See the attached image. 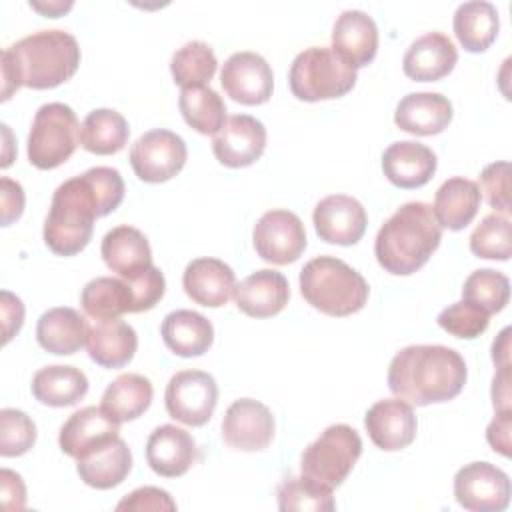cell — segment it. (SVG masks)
Here are the masks:
<instances>
[{"label": "cell", "instance_id": "6da1fadb", "mask_svg": "<svg viewBox=\"0 0 512 512\" xmlns=\"http://www.w3.org/2000/svg\"><path fill=\"white\" fill-rule=\"evenodd\" d=\"M468 378L460 352L442 344H412L394 354L388 366L390 392L412 404L428 406L456 398Z\"/></svg>", "mask_w": 512, "mask_h": 512}, {"label": "cell", "instance_id": "7a4b0ae2", "mask_svg": "<svg viewBox=\"0 0 512 512\" xmlns=\"http://www.w3.org/2000/svg\"><path fill=\"white\" fill-rule=\"evenodd\" d=\"M80 66V46L64 30H38L2 50V102L18 88L48 90L70 80Z\"/></svg>", "mask_w": 512, "mask_h": 512}, {"label": "cell", "instance_id": "3957f363", "mask_svg": "<svg viewBox=\"0 0 512 512\" xmlns=\"http://www.w3.org/2000/svg\"><path fill=\"white\" fill-rule=\"evenodd\" d=\"M442 228L426 202L402 204L378 230L374 254L378 264L396 276L420 270L436 252Z\"/></svg>", "mask_w": 512, "mask_h": 512}, {"label": "cell", "instance_id": "277c9868", "mask_svg": "<svg viewBox=\"0 0 512 512\" xmlns=\"http://www.w3.org/2000/svg\"><path fill=\"white\" fill-rule=\"evenodd\" d=\"M100 218L98 198L84 174L64 180L52 196L44 220V242L58 256L82 252L94 232V220Z\"/></svg>", "mask_w": 512, "mask_h": 512}, {"label": "cell", "instance_id": "5b68a950", "mask_svg": "<svg viewBox=\"0 0 512 512\" xmlns=\"http://www.w3.org/2000/svg\"><path fill=\"white\" fill-rule=\"evenodd\" d=\"M304 300L328 316H350L364 308L368 282L360 272L334 256H316L300 270Z\"/></svg>", "mask_w": 512, "mask_h": 512}, {"label": "cell", "instance_id": "8992f818", "mask_svg": "<svg viewBox=\"0 0 512 512\" xmlns=\"http://www.w3.org/2000/svg\"><path fill=\"white\" fill-rule=\"evenodd\" d=\"M288 84L292 94L304 102L340 98L354 88L356 68L328 46H310L292 60Z\"/></svg>", "mask_w": 512, "mask_h": 512}, {"label": "cell", "instance_id": "52a82bcc", "mask_svg": "<svg viewBox=\"0 0 512 512\" xmlns=\"http://www.w3.org/2000/svg\"><path fill=\"white\" fill-rule=\"evenodd\" d=\"M80 142V124L74 110L62 102L42 104L28 132V160L38 170L64 164Z\"/></svg>", "mask_w": 512, "mask_h": 512}, {"label": "cell", "instance_id": "ba28073f", "mask_svg": "<svg viewBox=\"0 0 512 512\" xmlns=\"http://www.w3.org/2000/svg\"><path fill=\"white\" fill-rule=\"evenodd\" d=\"M360 454V434L348 424H332L304 448L300 472L302 476L334 490L352 472Z\"/></svg>", "mask_w": 512, "mask_h": 512}, {"label": "cell", "instance_id": "9c48e42d", "mask_svg": "<svg viewBox=\"0 0 512 512\" xmlns=\"http://www.w3.org/2000/svg\"><path fill=\"white\" fill-rule=\"evenodd\" d=\"M168 414L186 426H204L218 404V384L204 370L176 372L164 392Z\"/></svg>", "mask_w": 512, "mask_h": 512}, {"label": "cell", "instance_id": "30bf717a", "mask_svg": "<svg viewBox=\"0 0 512 512\" xmlns=\"http://www.w3.org/2000/svg\"><path fill=\"white\" fill-rule=\"evenodd\" d=\"M186 142L172 130L154 128L144 132L130 148L134 174L148 184L174 178L186 164Z\"/></svg>", "mask_w": 512, "mask_h": 512}, {"label": "cell", "instance_id": "8fae6325", "mask_svg": "<svg viewBox=\"0 0 512 512\" xmlns=\"http://www.w3.org/2000/svg\"><path fill=\"white\" fill-rule=\"evenodd\" d=\"M456 502L470 512H502L510 504V478L490 462H470L454 476Z\"/></svg>", "mask_w": 512, "mask_h": 512}, {"label": "cell", "instance_id": "7c38bea8", "mask_svg": "<svg viewBox=\"0 0 512 512\" xmlns=\"http://www.w3.org/2000/svg\"><path fill=\"white\" fill-rule=\"evenodd\" d=\"M256 254L270 264H290L306 248V230L302 220L290 210H268L252 230Z\"/></svg>", "mask_w": 512, "mask_h": 512}, {"label": "cell", "instance_id": "4fadbf2b", "mask_svg": "<svg viewBox=\"0 0 512 512\" xmlns=\"http://www.w3.org/2000/svg\"><path fill=\"white\" fill-rule=\"evenodd\" d=\"M220 84L224 92L244 106H258L270 100L274 74L264 56L256 52H234L222 66Z\"/></svg>", "mask_w": 512, "mask_h": 512}, {"label": "cell", "instance_id": "5bb4252c", "mask_svg": "<svg viewBox=\"0 0 512 512\" xmlns=\"http://www.w3.org/2000/svg\"><path fill=\"white\" fill-rule=\"evenodd\" d=\"M272 412L254 398L234 400L222 418L224 442L242 452H258L268 448L274 438Z\"/></svg>", "mask_w": 512, "mask_h": 512}, {"label": "cell", "instance_id": "9a60e30c", "mask_svg": "<svg viewBox=\"0 0 512 512\" xmlns=\"http://www.w3.org/2000/svg\"><path fill=\"white\" fill-rule=\"evenodd\" d=\"M266 148L264 124L248 114L230 116L212 138L216 160L228 168H244L254 164Z\"/></svg>", "mask_w": 512, "mask_h": 512}, {"label": "cell", "instance_id": "2e32d148", "mask_svg": "<svg viewBox=\"0 0 512 512\" xmlns=\"http://www.w3.org/2000/svg\"><path fill=\"white\" fill-rule=\"evenodd\" d=\"M312 222L320 240L338 246H352L364 236L368 216L356 198L330 194L316 204Z\"/></svg>", "mask_w": 512, "mask_h": 512}, {"label": "cell", "instance_id": "e0dca14e", "mask_svg": "<svg viewBox=\"0 0 512 512\" xmlns=\"http://www.w3.org/2000/svg\"><path fill=\"white\" fill-rule=\"evenodd\" d=\"M120 436V422L100 406H86L70 414L58 434L60 450L78 460Z\"/></svg>", "mask_w": 512, "mask_h": 512}, {"label": "cell", "instance_id": "ac0fdd59", "mask_svg": "<svg viewBox=\"0 0 512 512\" xmlns=\"http://www.w3.org/2000/svg\"><path fill=\"white\" fill-rule=\"evenodd\" d=\"M364 426L374 446L386 452H394L412 444L416 438L418 422L412 404L400 398H384L368 408Z\"/></svg>", "mask_w": 512, "mask_h": 512}, {"label": "cell", "instance_id": "d6986e66", "mask_svg": "<svg viewBox=\"0 0 512 512\" xmlns=\"http://www.w3.org/2000/svg\"><path fill=\"white\" fill-rule=\"evenodd\" d=\"M198 458V448L190 432L174 424H162L152 430L146 442L148 466L164 478L186 474Z\"/></svg>", "mask_w": 512, "mask_h": 512}, {"label": "cell", "instance_id": "ffe728a7", "mask_svg": "<svg viewBox=\"0 0 512 512\" xmlns=\"http://www.w3.org/2000/svg\"><path fill=\"white\" fill-rule=\"evenodd\" d=\"M290 286L282 272L262 268L246 276L234 288V302L240 312L252 318H270L286 308Z\"/></svg>", "mask_w": 512, "mask_h": 512}, {"label": "cell", "instance_id": "44dd1931", "mask_svg": "<svg viewBox=\"0 0 512 512\" xmlns=\"http://www.w3.org/2000/svg\"><path fill=\"white\" fill-rule=\"evenodd\" d=\"M456 62L458 50L454 42L442 32H426L408 46L402 58V70L410 80L436 82L448 76Z\"/></svg>", "mask_w": 512, "mask_h": 512}, {"label": "cell", "instance_id": "7402d4cb", "mask_svg": "<svg viewBox=\"0 0 512 512\" xmlns=\"http://www.w3.org/2000/svg\"><path fill=\"white\" fill-rule=\"evenodd\" d=\"M354 68L368 66L378 50V28L362 10H344L332 28V46Z\"/></svg>", "mask_w": 512, "mask_h": 512}, {"label": "cell", "instance_id": "603a6c76", "mask_svg": "<svg viewBox=\"0 0 512 512\" xmlns=\"http://www.w3.org/2000/svg\"><path fill=\"white\" fill-rule=\"evenodd\" d=\"M182 286L190 300L206 308L224 306L236 288L234 270L218 258H196L182 274Z\"/></svg>", "mask_w": 512, "mask_h": 512}, {"label": "cell", "instance_id": "cb8c5ba5", "mask_svg": "<svg viewBox=\"0 0 512 512\" xmlns=\"http://www.w3.org/2000/svg\"><path fill=\"white\" fill-rule=\"evenodd\" d=\"M452 102L440 92L406 94L394 112V124L414 136H434L452 122Z\"/></svg>", "mask_w": 512, "mask_h": 512}, {"label": "cell", "instance_id": "d4e9b609", "mask_svg": "<svg viewBox=\"0 0 512 512\" xmlns=\"http://www.w3.org/2000/svg\"><path fill=\"white\" fill-rule=\"evenodd\" d=\"M436 164V154L416 140L394 142L382 154L384 176L394 186L406 190L428 184L436 172Z\"/></svg>", "mask_w": 512, "mask_h": 512}, {"label": "cell", "instance_id": "484cf974", "mask_svg": "<svg viewBox=\"0 0 512 512\" xmlns=\"http://www.w3.org/2000/svg\"><path fill=\"white\" fill-rule=\"evenodd\" d=\"M100 254L104 264L120 278L130 280L152 266V250L148 238L134 226L122 224L106 232Z\"/></svg>", "mask_w": 512, "mask_h": 512}, {"label": "cell", "instance_id": "4316f807", "mask_svg": "<svg viewBox=\"0 0 512 512\" xmlns=\"http://www.w3.org/2000/svg\"><path fill=\"white\" fill-rule=\"evenodd\" d=\"M88 356L102 368H122L126 366L138 348L136 330L120 320H96L86 338Z\"/></svg>", "mask_w": 512, "mask_h": 512}, {"label": "cell", "instance_id": "83f0119b", "mask_svg": "<svg viewBox=\"0 0 512 512\" xmlns=\"http://www.w3.org/2000/svg\"><path fill=\"white\" fill-rule=\"evenodd\" d=\"M86 318L68 306H56L46 310L36 324L38 344L56 356H70L78 352L88 338Z\"/></svg>", "mask_w": 512, "mask_h": 512}, {"label": "cell", "instance_id": "f1b7e54d", "mask_svg": "<svg viewBox=\"0 0 512 512\" xmlns=\"http://www.w3.org/2000/svg\"><path fill=\"white\" fill-rule=\"evenodd\" d=\"M160 334L164 344L182 358L202 356L214 342L212 322L194 310H174L164 316Z\"/></svg>", "mask_w": 512, "mask_h": 512}, {"label": "cell", "instance_id": "f546056e", "mask_svg": "<svg viewBox=\"0 0 512 512\" xmlns=\"http://www.w3.org/2000/svg\"><path fill=\"white\" fill-rule=\"evenodd\" d=\"M480 202L482 194L478 190V184L468 178L454 176L444 180L442 186L436 190L432 212L440 228L456 232L466 228L474 220Z\"/></svg>", "mask_w": 512, "mask_h": 512}, {"label": "cell", "instance_id": "4dcf8cb0", "mask_svg": "<svg viewBox=\"0 0 512 512\" xmlns=\"http://www.w3.org/2000/svg\"><path fill=\"white\" fill-rule=\"evenodd\" d=\"M76 462L78 476L84 484L96 490H110L118 486L132 470V452L128 444L118 436L102 448L78 458Z\"/></svg>", "mask_w": 512, "mask_h": 512}, {"label": "cell", "instance_id": "1f68e13d", "mask_svg": "<svg viewBox=\"0 0 512 512\" xmlns=\"http://www.w3.org/2000/svg\"><path fill=\"white\" fill-rule=\"evenodd\" d=\"M32 396L46 406L64 408L80 402L88 392L86 374L68 364H52L40 368L32 378Z\"/></svg>", "mask_w": 512, "mask_h": 512}, {"label": "cell", "instance_id": "d6a6232c", "mask_svg": "<svg viewBox=\"0 0 512 512\" xmlns=\"http://www.w3.org/2000/svg\"><path fill=\"white\" fill-rule=\"evenodd\" d=\"M152 396V382L142 374L128 372L106 386L100 408L118 422H130L148 410Z\"/></svg>", "mask_w": 512, "mask_h": 512}, {"label": "cell", "instance_id": "836d02e7", "mask_svg": "<svg viewBox=\"0 0 512 512\" xmlns=\"http://www.w3.org/2000/svg\"><path fill=\"white\" fill-rule=\"evenodd\" d=\"M498 28V10L492 2H464L454 12V34L468 52H484L496 40Z\"/></svg>", "mask_w": 512, "mask_h": 512}, {"label": "cell", "instance_id": "e575fe53", "mask_svg": "<svg viewBox=\"0 0 512 512\" xmlns=\"http://www.w3.org/2000/svg\"><path fill=\"white\" fill-rule=\"evenodd\" d=\"M80 304L90 318L112 320L126 312L132 314L134 296L130 284L124 278L98 276L82 288Z\"/></svg>", "mask_w": 512, "mask_h": 512}, {"label": "cell", "instance_id": "d590c367", "mask_svg": "<svg viewBox=\"0 0 512 512\" xmlns=\"http://www.w3.org/2000/svg\"><path fill=\"white\" fill-rule=\"evenodd\" d=\"M130 136L126 118L112 108H96L88 112L80 124V144L84 150L108 156L120 152Z\"/></svg>", "mask_w": 512, "mask_h": 512}, {"label": "cell", "instance_id": "8d00e7d4", "mask_svg": "<svg viewBox=\"0 0 512 512\" xmlns=\"http://www.w3.org/2000/svg\"><path fill=\"white\" fill-rule=\"evenodd\" d=\"M178 108L190 128L200 134H216L226 122V104L210 86L184 88L178 98Z\"/></svg>", "mask_w": 512, "mask_h": 512}, {"label": "cell", "instance_id": "74e56055", "mask_svg": "<svg viewBox=\"0 0 512 512\" xmlns=\"http://www.w3.org/2000/svg\"><path fill=\"white\" fill-rule=\"evenodd\" d=\"M216 66H218V60L214 50L202 40L186 42L172 54V60H170L172 78L182 90L206 86V82L212 80Z\"/></svg>", "mask_w": 512, "mask_h": 512}, {"label": "cell", "instance_id": "f35d334b", "mask_svg": "<svg viewBox=\"0 0 512 512\" xmlns=\"http://www.w3.org/2000/svg\"><path fill=\"white\" fill-rule=\"evenodd\" d=\"M462 300L478 306L488 316L504 310V306L510 300V280L506 274L492 270V268H480L474 270L462 286Z\"/></svg>", "mask_w": 512, "mask_h": 512}, {"label": "cell", "instance_id": "ab89813d", "mask_svg": "<svg viewBox=\"0 0 512 512\" xmlns=\"http://www.w3.org/2000/svg\"><path fill=\"white\" fill-rule=\"evenodd\" d=\"M278 508L288 510H312V512H330L336 508L332 490L306 478H288L278 486Z\"/></svg>", "mask_w": 512, "mask_h": 512}, {"label": "cell", "instance_id": "60d3db41", "mask_svg": "<svg viewBox=\"0 0 512 512\" xmlns=\"http://www.w3.org/2000/svg\"><path fill=\"white\" fill-rule=\"evenodd\" d=\"M470 250L478 258L508 260L510 258V218L492 212L470 234Z\"/></svg>", "mask_w": 512, "mask_h": 512}, {"label": "cell", "instance_id": "b9f144b4", "mask_svg": "<svg viewBox=\"0 0 512 512\" xmlns=\"http://www.w3.org/2000/svg\"><path fill=\"white\" fill-rule=\"evenodd\" d=\"M36 442V424L16 408L0 410V454L4 458L26 454Z\"/></svg>", "mask_w": 512, "mask_h": 512}, {"label": "cell", "instance_id": "7bdbcfd3", "mask_svg": "<svg viewBox=\"0 0 512 512\" xmlns=\"http://www.w3.org/2000/svg\"><path fill=\"white\" fill-rule=\"evenodd\" d=\"M436 322L448 334H452L456 338L472 340V338H478L488 328L490 316L484 310H480L478 306H474L466 300H460V302H454L448 308H444L438 314Z\"/></svg>", "mask_w": 512, "mask_h": 512}, {"label": "cell", "instance_id": "ee69618b", "mask_svg": "<svg viewBox=\"0 0 512 512\" xmlns=\"http://www.w3.org/2000/svg\"><path fill=\"white\" fill-rule=\"evenodd\" d=\"M478 190L486 202L500 214L510 212V164L506 160L488 164L478 176Z\"/></svg>", "mask_w": 512, "mask_h": 512}, {"label": "cell", "instance_id": "f6af8a7d", "mask_svg": "<svg viewBox=\"0 0 512 512\" xmlns=\"http://www.w3.org/2000/svg\"><path fill=\"white\" fill-rule=\"evenodd\" d=\"M100 206V218L114 212L124 200V180L116 168L94 166L84 172Z\"/></svg>", "mask_w": 512, "mask_h": 512}, {"label": "cell", "instance_id": "bcb514c9", "mask_svg": "<svg viewBox=\"0 0 512 512\" xmlns=\"http://www.w3.org/2000/svg\"><path fill=\"white\" fill-rule=\"evenodd\" d=\"M126 282L130 284L132 296H134V310H132V314L152 310L162 300L164 290H166L164 274L154 264L148 270H144L142 274H138L136 278H130Z\"/></svg>", "mask_w": 512, "mask_h": 512}, {"label": "cell", "instance_id": "7dc6e473", "mask_svg": "<svg viewBox=\"0 0 512 512\" xmlns=\"http://www.w3.org/2000/svg\"><path fill=\"white\" fill-rule=\"evenodd\" d=\"M116 510H134V512H162V510H176V502L172 496L156 486H142L132 490L128 496H124Z\"/></svg>", "mask_w": 512, "mask_h": 512}, {"label": "cell", "instance_id": "c3c4849f", "mask_svg": "<svg viewBox=\"0 0 512 512\" xmlns=\"http://www.w3.org/2000/svg\"><path fill=\"white\" fill-rule=\"evenodd\" d=\"M0 184H2V226H10L24 212V190L16 180L8 176H2Z\"/></svg>", "mask_w": 512, "mask_h": 512}, {"label": "cell", "instance_id": "681fc988", "mask_svg": "<svg viewBox=\"0 0 512 512\" xmlns=\"http://www.w3.org/2000/svg\"><path fill=\"white\" fill-rule=\"evenodd\" d=\"M2 302V332H4V344H8L12 340L14 334H18V330L22 328L24 322V304L18 296H14L8 290H2L0 294Z\"/></svg>", "mask_w": 512, "mask_h": 512}, {"label": "cell", "instance_id": "f907efd6", "mask_svg": "<svg viewBox=\"0 0 512 512\" xmlns=\"http://www.w3.org/2000/svg\"><path fill=\"white\" fill-rule=\"evenodd\" d=\"M510 414H512L510 410L496 412V416L492 418V422L486 428L488 444L506 458L510 456V428H512V416Z\"/></svg>", "mask_w": 512, "mask_h": 512}, {"label": "cell", "instance_id": "816d5d0a", "mask_svg": "<svg viewBox=\"0 0 512 512\" xmlns=\"http://www.w3.org/2000/svg\"><path fill=\"white\" fill-rule=\"evenodd\" d=\"M0 484H2V504L6 510H22L26 506V488L22 482V476L4 468L0 472Z\"/></svg>", "mask_w": 512, "mask_h": 512}, {"label": "cell", "instance_id": "f5cc1de1", "mask_svg": "<svg viewBox=\"0 0 512 512\" xmlns=\"http://www.w3.org/2000/svg\"><path fill=\"white\" fill-rule=\"evenodd\" d=\"M492 404L496 412L510 410V366L498 368L492 380Z\"/></svg>", "mask_w": 512, "mask_h": 512}, {"label": "cell", "instance_id": "db71d44e", "mask_svg": "<svg viewBox=\"0 0 512 512\" xmlns=\"http://www.w3.org/2000/svg\"><path fill=\"white\" fill-rule=\"evenodd\" d=\"M510 328H504L492 344V360L498 368L510 366Z\"/></svg>", "mask_w": 512, "mask_h": 512}, {"label": "cell", "instance_id": "11a10c76", "mask_svg": "<svg viewBox=\"0 0 512 512\" xmlns=\"http://www.w3.org/2000/svg\"><path fill=\"white\" fill-rule=\"evenodd\" d=\"M30 6L38 12H42L44 16L48 18H58L60 14H64L66 10L72 8V2H48V4H42V2H30Z\"/></svg>", "mask_w": 512, "mask_h": 512}]
</instances>
